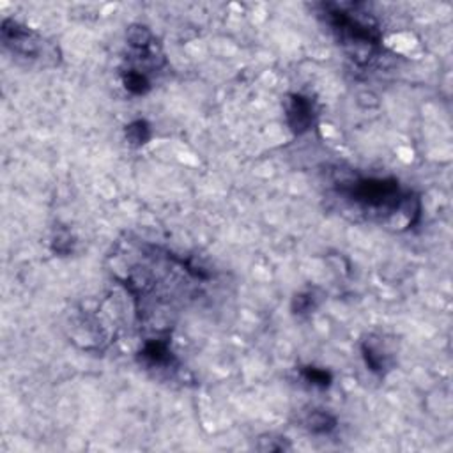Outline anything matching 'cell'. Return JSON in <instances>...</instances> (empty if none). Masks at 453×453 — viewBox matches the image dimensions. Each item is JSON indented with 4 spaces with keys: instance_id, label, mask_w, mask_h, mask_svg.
<instances>
[{
    "instance_id": "obj_1",
    "label": "cell",
    "mask_w": 453,
    "mask_h": 453,
    "mask_svg": "<svg viewBox=\"0 0 453 453\" xmlns=\"http://www.w3.org/2000/svg\"><path fill=\"white\" fill-rule=\"evenodd\" d=\"M326 23L331 27L340 45L349 50L358 64H367L375 55L380 43V32L372 20H363L346 6H324Z\"/></svg>"
},
{
    "instance_id": "obj_2",
    "label": "cell",
    "mask_w": 453,
    "mask_h": 453,
    "mask_svg": "<svg viewBox=\"0 0 453 453\" xmlns=\"http://www.w3.org/2000/svg\"><path fill=\"white\" fill-rule=\"evenodd\" d=\"M2 41L4 46L9 48L14 55L25 57V59H38L45 45L38 32L14 20H4Z\"/></svg>"
},
{
    "instance_id": "obj_3",
    "label": "cell",
    "mask_w": 453,
    "mask_h": 453,
    "mask_svg": "<svg viewBox=\"0 0 453 453\" xmlns=\"http://www.w3.org/2000/svg\"><path fill=\"white\" fill-rule=\"evenodd\" d=\"M285 117H287V124L296 135H303L311 124L315 122V107L314 101L304 94H292L287 100V107H285Z\"/></svg>"
},
{
    "instance_id": "obj_4",
    "label": "cell",
    "mask_w": 453,
    "mask_h": 453,
    "mask_svg": "<svg viewBox=\"0 0 453 453\" xmlns=\"http://www.w3.org/2000/svg\"><path fill=\"white\" fill-rule=\"evenodd\" d=\"M140 358L151 368H170L176 367L177 360L170 351V343L166 339H149L144 342Z\"/></svg>"
},
{
    "instance_id": "obj_5",
    "label": "cell",
    "mask_w": 453,
    "mask_h": 453,
    "mask_svg": "<svg viewBox=\"0 0 453 453\" xmlns=\"http://www.w3.org/2000/svg\"><path fill=\"white\" fill-rule=\"evenodd\" d=\"M361 353H363V360L368 371L374 372V374L384 375L393 367V356L380 343H375L374 340H365L361 343Z\"/></svg>"
},
{
    "instance_id": "obj_6",
    "label": "cell",
    "mask_w": 453,
    "mask_h": 453,
    "mask_svg": "<svg viewBox=\"0 0 453 453\" xmlns=\"http://www.w3.org/2000/svg\"><path fill=\"white\" fill-rule=\"evenodd\" d=\"M336 425H339V422H336L335 416L328 411H322V409L308 412L307 418H304V427L308 429V432L315 434V436H328L336 429Z\"/></svg>"
},
{
    "instance_id": "obj_7",
    "label": "cell",
    "mask_w": 453,
    "mask_h": 453,
    "mask_svg": "<svg viewBox=\"0 0 453 453\" xmlns=\"http://www.w3.org/2000/svg\"><path fill=\"white\" fill-rule=\"evenodd\" d=\"M122 85L128 92L135 94V96H144L151 90V80L146 71L139 70V68H129L128 71L122 73Z\"/></svg>"
},
{
    "instance_id": "obj_8",
    "label": "cell",
    "mask_w": 453,
    "mask_h": 453,
    "mask_svg": "<svg viewBox=\"0 0 453 453\" xmlns=\"http://www.w3.org/2000/svg\"><path fill=\"white\" fill-rule=\"evenodd\" d=\"M126 140H128L129 146L133 147H142L146 146L151 140V126L149 122L144 121V119H137V121L129 122L126 126Z\"/></svg>"
},
{
    "instance_id": "obj_9",
    "label": "cell",
    "mask_w": 453,
    "mask_h": 453,
    "mask_svg": "<svg viewBox=\"0 0 453 453\" xmlns=\"http://www.w3.org/2000/svg\"><path fill=\"white\" fill-rule=\"evenodd\" d=\"M126 39H128V45L132 46L135 52H139V50H149L152 41H154L151 31L147 27H144V25H132V27L128 28Z\"/></svg>"
},
{
    "instance_id": "obj_10",
    "label": "cell",
    "mask_w": 453,
    "mask_h": 453,
    "mask_svg": "<svg viewBox=\"0 0 453 453\" xmlns=\"http://www.w3.org/2000/svg\"><path fill=\"white\" fill-rule=\"evenodd\" d=\"M257 450L259 452H291L292 444L287 437L275 436V434H266V436L259 437Z\"/></svg>"
},
{
    "instance_id": "obj_11",
    "label": "cell",
    "mask_w": 453,
    "mask_h": 453,
    "mask_svg": "<svg viewBox=\"0 0 453 453\" xmlns=\"http://www.w3.org/2000/svg\"><path fill=\"white\" fill-rule=\"evenodd\" d=\"M319 298L315 296V291H304L296 294V298L292 299V311L296 315H308L317 308Z\"/></svg>"
},
{
    "instance_id": "obj_12",
    "label": "cell",
    "mask_w": 453,
    "mask_h": 453,
    "mask_svg": "<svg viewBox=\"0 0 453 453\" xmlns=\"http://www.w3.org/2000/svg\"><path fill=\"white\" fill-rule=\"evenodd\" d=\"M302 375L308 384L317 388H328L333 380L331 374H329L328 371L317 367H304L302 371Z\"/></svg>"
},
{
    "instance_id": "obj_13",
    "label": "cell",
    "mask_w": 453,
    "mask_h": 453,
    "mask_svg": "<svg viewBox=\"0 0 453 453\" xmlns=\"http://www.w3.org/2000/svg\"><path fill=\"white\" fill-rule=\"evenodd\" d=\"M73 238L68 232H60L53 239V252L59 253V255H68V253L73 252Z\"/></svg>"
}]
</instances>
